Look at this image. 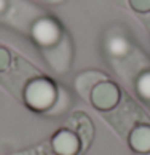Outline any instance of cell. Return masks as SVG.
I'll list each match as a JSON object with an SVG mask.
<instances>
[{
    "mask_svg": "<svg viewBox=\"0 0 150 155\" xmlns=\"http://www.w3.org/2000/svg\"><path fill=\"white\" fill-rule=\"evenodd\" d=\"M59 91L50 78L38 75L32 78L24 88V102L35 112L50 110L56 104Z\"/></svg>",
    "mask_w": 150,
    "mask_h": 155,
    "instance_id": "obj_1",
    "label": "cell"
},
{
    "mask_svg": "<svg viewBox=\"0 0 150 155\" xmlns=\"http://www.w3.org/2000/svg\"><path fill=\"white\" fill-rule=\"evenodd\" d=\"M129 7L137 13H148L150 11V0H128Z\"/></svg>",
    "mask_w": 150,
    "mask_h": 155,
    "instance_id": "obj_8",
    "label": "cell"
},
{
    "mask_svg": "<svg viewBox=\"0 0 150 155\" xmlns=\"http://www.w3.org/2000/svg\"><path fill=\"white\" fill-rule=\"evenodd\" d=\"M120 97H122L120 88L109 78L101 80L90 91V102L93 104L94 109H97L101 112L113 110V107L118 106Z\"/></svg>",
    "mask_w": 150,
    "mask_h": 155,
    "instance_id": "obj_2",
    "label": "cell"
},
{
    "mask_svg": "<svg viewBox=\"0 0 150 155\" xmlns=\"http://www.w3.org/2000/svg\"><path fill=\"white\" fill-rule=\"evenodd\" d=\"M145 155H150V152H148V153H145Z\"/></svg>",
    "mask_w": 150,
    "mask_h": 155,
    "instance_id": "obj_11",
    "label": "cell"
},
{
    "mask_svg": "<svg viewBox=\"0 0 150 155\" xmlns=\"http://www.w3.org/2000/svg\"><path fill=\"white\" fill-rule=\"evenodd\" d=\"M136 90L142 99L150 101V71L141 74V77L136 82Z\"/></svg>",
    "mask_w": 150,
    "mask_h": 155,
    "instance_id": "obj_7",
    "label": "cell"
},
{
    "mask_svg": "<svg viewBox=\"0 0 150 155\" xmlns=\"http://www.w3.org/2000/svg\"><path fill=\"white\" fill-rule=\"evenodd\" d=\"M107 51L112 56H125L129 51V42L122 35H113L107 40Z\"/></svg>",
    "mask_w": 150,
    "mask_h": 155,
    "instance_id": "obj_6",
    "label": "cell"
},
{
    "mask_svg": "<svg viewBox=\"0 0 150 155\" xmlns=\"http://www.w3.org/2000/svg\"><path fill=\"white\" fill-rule=\"evenodd\" d=\"M82 139L78 133H75L69 126L56 131L51 137V149L56 155H77L82 147Z\"/></svg>",
    "mask_w": 150,
    "mask_h": 155,
    "instance_id": "obj_4",
    "label": "cell"
},
{
    "mask_svg": "<svg viewBox=\"0 0 150 155\" xmlns=\"http://www.w3.org/2000/svg\"><path fill=\"white\" fill-rule=\"evenodd\" d=\"M62 31L53 18H40L32 27V37L40 47H53L59 42Z\"/></svg>",
    "mask_w": 150,
    "mask_h": 155,
    "instance_id": "obj_3",
    "label": "cell"
},
{
    "mask_svg": "<svg viewBox=\"0 0 150 155\" xmlns=\"http://www.w3.org/2000/svg\"><path fill=\"white\" fill-rule=\"evenodd\" d=\"M128 144L137 155H145L150 152V125H136L128 134Z\"/></svg>",
    "mask_w": 150,
    "mask_h": 155,
    "instance_id": "obj_5",
    "label": "cell"
},
{
    "mask_svg": "<svg viewBox=\"0 0 150 155\" xmlns=\"http://www.w3.org/2000/svg\"><path fill=\"white\" fill-rule=\"evenodd\" d=\"M5 8V0H0V11Z\"/></svg>",
    "mask_w": 150,
    "mask_h": 155,
    "instance_id": "obj_10",
    "label": "cell"
},
{
    "mask_svg": "<svg viewBox=\"0 0 150 155\" xmlns=\"http://www.w3.org/2000/svg\"><path fill=\"white\" fill-rule=\"evenodd\" d=\"M10 64H11V53L7 48L0 47V74L7 71Z\"/></svg>",
    "mask_w": 150,
    "mask_h": 155,
    "instance_id": "obj_9",
    "label": "cell"
}]
</instances>
